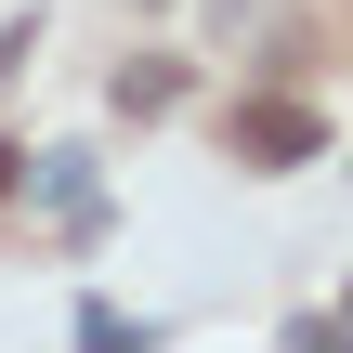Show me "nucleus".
Returning a JSON list of instances; mask_svg holds the SVG:
<instances>
[{
    "label": "nucleus",
    "instance_id": "f257e3e1",
    "mask_svg": "<svg viewBox=\"0 0 353 353\" xmlns=\"http://www.w3.org/2000/svg\"><path fill=\"white\" fill-rule=\"evenodd\" d=\"M236 157L249 170H301V157H327V131H314V105H236Z\"/></svg>",
    "mask_w": 353,
    "mask_h": 353
},
{
    "label": "nucleus",
    "instance_id": "f03ea898",
    "mask_svg": "<svg viewBox=\"0 0 353 353\" xmlns=\"http://www.w3.org/2000/svg\"><path fill=\"white\" fill-rule=\"evenodd\" d=\"M170 92H183V65H131V79H118V105H131V118H157Z\"/></svg>",
    "mask_w": 353,
    "mask_h": 353
},
{
    "label": "nucleus",
    "instance_id": "7ed1b4c3",
    "mask_svg": "<svg viewBox=\"0 0 353 353\" xmlns=\"http://www.w3.org/2000/svg\"><path fill=\"white\" fill-rule=\"evenodd\" d=\"M13 183H26V144H0V196H13Z\"/></svg>",
    "mask_w": 353,
    "mask_h": 353
}]
</instances>
